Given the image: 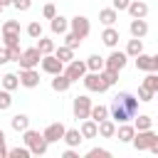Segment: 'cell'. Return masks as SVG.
Returning <instances> with one entry per match:
<instances>
[{"instance_id": "6da1fadb", "label": "cell", "mask_w": 158, "mask_h": 158, "mask_svg": "<svg viewBox=\"0 0 158 158\" xmlns=\"http://www.w3.org/2000/svg\"><path fill=\"white\" fill-rule=\"evenodd\" d=\"M138 114V96H133L131 91H118L109 106V118H114L116 123H126Z\"/></svg>"}, {"instance_id": "7a4b0ae2", "label": "cell", "mask_w": 158, "mask_h": 158, "mask_svg": "<svg viewBox=\"0 0 158 158\" xmlns=\"http://www.w3.org/2000/svg\"><path fill=\"white\" fill-rule=\"evenodd\" d=\"M22 141H25V146L30 148L32 156H44L47 148H49L47 138H44L40 131H35V128H25V131H22Z\"/></svg>"}, {"instance_id": "3957f363", "label": "cell", "mask_w": 158, "mask_h": 158, "mask_svg": "<svg viewBox=\"0 0 158 158\" xmlns=\"http://www.w3.org/2000/svg\"><path fill=\"white\" fill-rule=\"evenodd\" d=\"M81 81H84L86 91H99V94H104V91L109 89V84L104 81L101 72H86V74L81 77Z\"/></svg>"}, {"instance_id": "277c9868", "label": "cell", "mask_w": 158, "mask_h": 158, "mask_svg": "<svg viewBox=\"0 0 158 158\" xmlns=\"http://www.w3.org/2000/svg\"><path fill=\"white\" fill-rule=\"evenodd\" d=\"M72 111H74V118H77V121H84V118H89V114H91V99H89L86 94H79V96H74Z\"/></svg>"}, {"instance_id": "5b68a950", "label": "cell", "mask_w": 158, "mask_h": 158, "mask_svg": "<svg viewBox=\"0 0 158 158\" xmlns=\"http://www.w3.org/2000/svg\"><path fill=\"white\" fill-rule=\"evenodd\" d=\"M40 59H42V52L37 47H30V49H22L17 64H20V69H35L40 64Z\"/></svg>"}, {"instance_id": "8992f818", "label": "cell", "mask_w": 158, "mask_h": 158, "mask_svg": "<svg viewBox=\"0 0 158 158\" xmlns=\"http://www.w3.org/2000/svg\"><path fill=\"white\" fill-rule=\"evenodd\" d=\"M126 62H128V54H126V52L114 49V52L104 59V67H106V69H111V72H121V69L126 67Z\"/></svg>"}, {"instance_id": "52a82bcc", "label": "cell", "mask_w": 158, "mask_h": 158, "mask_svg": "<svg viewBox=\"0 0 158 158\" xmlns=\"http://www.w3.org/2000/svg\"><path fill=\"white\" fill-rule=\"evenodd\" d=\"M40 67H42V72H47V74H59V72H64V62L62 59H57L54 54H42V59H40Z\"/></svg>"}, {"instance_id": "ba28073f", "label": "cell", "mask_w": 158, "mask_h": 158, "mask_svg": "<svg viewBox=\"0 0 158 158\" xmlns=\"http://www.w3.org/2000/svg\"><path fill=\"white\" fill-rule=\"evenodd\" d=\"M69 30L77 32V35L84 40V37H89V32H91V22H89V17H84V15H77V17L69 20Z\"/></svg>"}, {"instance_id": "9c48e42d", "label": "cell", "mask_w": 158, "mask_h": 158, "mask_svg": "<svg viewBox=\"0 0 158 158\" xmlns=\"http://www.w3.org/2000/svg\"><path fill=\"white\" fill-rule=\"evenodd\" d=\"M86 72H89V69H86V62L72 59V62H67V64H64V74H67L72 81H79V79H81Z\"/></svg>"}, {"instance_id": "30bf717a", "label": "cell", "mask_w": 158, "mask_h": 158, "mask_svg": "<svg viewBox=\"0 0 158 158\" xmlns=\"http://www.w3.org/2000/svg\"><path fill=\"white\" fill-rule=\"evenodd\" d=\"M156 136H158V133H153L151 128H146V131H136L131 143H133L136 151H148V146H151V141H153Z\"/></svg>"}, {"instance_id": "8fae6325", "label": "cell", "mask_w": 158, "mask_h": 158, "mask_svg": "<svg viewBox=\"0 0 158 158\" xmlns=\"http://www.w3.org/2000/svg\"><path fill=\"white\" fill-rule=\"evenodd\" d=\"M64 131H67V126L59 123V121H54V123H49V126L42 131V136L47 138V143H57V141L64 138Z\"/></svg>"}, {"instance_id": "7c38bea8", "label": "cell", "mask_w": 158, "mask_h": 158, "mask_svg": "<svg viewBox=\"0 0 158 158\" xmlns=\"http://www.w3.org/2000/svg\"><path fill=\"white\" fill-rule=\"evenodd\" d=\"M20 86H25V89H35L37 84H40V72H35V69H20Z\"/></svg>"}, {"instance_id": "4fadbf2b", "label": "cell", "mask_w": 158, "mask_h": 158, "mask_svg": "<svg viewBox=\"0 0 158 158\" xmlns=\"http://www.w3.org/2000/svg\"><path fill=\"white\" fill-rule=\"evenodd\" d=\"M128 32H131V37L143 40V37L148 35V22H146V17H133L131 25H128Z\"/></svg>"}, {"instance_id": "5bb4252c", "label": "cell", "mask_w": 158, "mask_h": 158, "mask_svg": "<svg viewBox=\"0 0 158 158\" xmlns=\"http://www.w3.org/2000/svg\"><path fill=\"white\" fill-rule=\"evenodd\" d=\"M133 133H136V126H131L126 121V123H116V136L114 138H118L121 143H131L133 141Z\"/></svg>"}, {"instance_id": "9a60e30c", "label": "cell", "mask_w": 158, "mask_h": 158, "mask_svg": "<svg viewBox=\"0 0 158 158\" xmlns=\"http://www.w3.org/2000/svg\"><path fill=\"white\" fill-rule=\"evenodd\" d=\"M118 40H121V35H118V30H116L114 25H111V27H106V30L101 32V42H104L106 47H111V49H116Z\"/></svg>"}, {"instance_id": "2e32d148", "label": "cell", "mask_w": 158, "mask_h": 158, "mask_svg": "<svg viewBox=\"0 0 158 158\" xmlns=\"http://www.w3.org/2000/svg\"><path fill=\"white\" fill-rule=\"evenodd\" d=\"M79 131H81L84 138H96V136H99V123H96L94 118H84L81 126H79Z\"/></svg>"}, {"instance_id": "e0dca14e", "label": "cell", "mask_w": 158, "mask_h": 158, "mask_svg": "<svg viewBox=\"0 0 158 158\" xmlns=\"http://www.w3.org/2000/svg\"><path fill=\"white\" fill-rule=\"evenodd\" d=\"M126 10H128L131 17H146V15H148V5H146L143 0H131Z\"/></svg>"}, {"instance_id": "ac0fdd59", "label": "cell", "mask_w": 158, "mask_h": 158, "mask_svg": "<svg viewBox=\"0 0 158 158\" xmlns=\"http://www.w3.org/2000/svg\"><path fill=\"white\" fill-rule=\"evenodd\" d=\"M72 84H74V81H72V79H69V77H67L64 72L54 74V79H52V89H54V91H59V94H62V91H67V89H69Z\"/></svg>"}, {"instance_id": "d6986e66", "label": "cell", "mask_w": 158, "mask_h": 158, "mask_svg": "<svg viewBox=\"0 0 158 158\" xmlns=\"http://www.w3.org/2000/svg\"><path fill=\"white\" fill-rule=\"evenodd\" d=\"M99 136H101V138H114V136H116V121H114V118L99 121Z\"/></svg>"}, {"instance_id": "ffe728a7", "label": "cell", "mask_w": 158, "mask_h": 158, "mask_svg": "<svg viewBox=\"0 0 158 158\" xmlns=\"http://www.w3.org/2000/svg\"><path fill=\"white\" fill-rule=\"evenodd\" d=\"M62 141H64V143H67L69 148H77V146H79V143L84 141V136H81V131H79V128H67V131H64V138H62Z\"/></svg>"}, {"instance_id": "44dd1931", "label": "cell", "mask_w": 158, "mask_h": 158, "mask_svg": "<svg viewBox=\"0 0 158 158\" xmlns=\"http://www.w3.org/2000/svg\"><path fill=\"white\" fill-rule=\"evenodd\" d=\"M10 126H12V131L22 133L25 128H30V116H27V114H15V116L10 118Z\"/></svg>"}, {"instance_id": "7402d4cb", "label": "cell", "mask_w": 158, "mask_h": 158, "mask_svg": "<svg viewBox=\"0 0 158 158\" xmlns=\"http://www.w3.org/2000/svg\"><path fill=\"white\" fill-rule=\"evenodd\" d=\"M49 27H52V32H54V35H64V32L69 30V20H67V17H62V15H54V17H52V22H49Z\"/></svg>"}, {"instance_id": "603a6c76", "label": "cell", "mask_w": 158, "mask_h": 158, "mask_svg": "<svg viewBox=\"0 0 158 158\" xmlns=\"http://www.w3.org/2000/svg\"><path fill=\"white\" fill-rule=\"evenodd\" d=\"M99 20H101L106 27H111V25H116V20H118V12H116L114 7H104V10L99 12Z\"/></svg>"}, {"instance_id": "cb8c5ba5", "label": "cell", "mask_w": 158, "mask_h": 158, "mask_svg": "<svg viewBox=\"0 0 158 158\" xmlns=\"http://www.w3.org/2000/svg\"><path fill=\"white\" fill-rule=\"evenodd\" d=\"M133 59H136V67H138L141 72H146V74L153 72V57H151V54H143V52H141V54L133 57Z\"/></svg>"}, {"instance_id": "d4e9b609", "label": "cell", "mask_w": 158, "mask_h": 158, "mask_svg": "<svg viewBox=\"0 0 158 158\" xmlns=\"http://www.w3.org/2000/svg\"><path fill=\"white\" fill-rule=\"evenodd\" d=\"M52 54H54L57 59H62L64 64L74 59V49H72V47H67V44H62V47H54V52H52Z\"/></svg>"}, {"instance_id": "484cf974", "label": "cell", "mask_w": 158, "mask_h": 158, "mask_svg": "<svg viewBox=\"0 0 158 158\" xmlns=\"http://www.w3.org/2000/svg\"><path fill=\"white\" fill-rule=\"evenodd\" d=\"M89 118H94L96 123L99 121H104V118H109V106H104V104H91V114H89Z\"/></svg>"}, {"instance_id": "4316f807", "label": "cell", "mask_w": 158, "mask_h": 158, "mask_svg": "<svg viewBox=\"0 0 158 158\" xmlns=\"http://www.w3.org/2000/svg\"><path fill=\"white\" fill-rule=\"evenodd\" d=\"M141 52H143V40H138V37L128 40V44H126V54H128V57H138Z\"/></svg>"}, {"instance_id": "83f0119b", "label": "cell", "mask_w": 158, "mask_h": 158, "mask_svg": "<svg viewBox=\"0 0 158 158\" xmlns=\"http://www.w3.org/2000/svg\"><path fill=\"white\" fill-rule=\"evenodd\" d=\"M20 86V77L17 74H12V72H7L5 77H2V89H7V91H15Z\"/></svg>"}, {"instance_id": "f1b7e54d", "label": "cell", "mask_w": 158, "mask_h": 158, "mask_svg": "<svg viewBox=\"0 0 158 158\" xmlns=\"http://www.w3.org/2000/svg\"><path fill=\"white\" fill-rule=\"evenodd\" d=\"M86 69H89V72H101V69H104V57H101V54H91V57L86 59Z\"/></svg>"}, {"instance_id": "f546056e", "label": "cell", "mask_w": 158, "mask_h": 158, "mask_svg": "<svg viewBox=\"0 0 158 158\" xmlns=\"http://www.w3.org/2000/svg\"><path fill=\"white\" fill-rule=\"evenodd\" d=\"M42 54H52L54 52V42L52 40H47V37H37V44H35Z\"/></svg>"}, {"instance_id": "4dcf8cb0", "label": "cell", "mask_w": 158, "mask_h": 158, "mask_svg": "<svg viewBox=\"0 0 158 158\" xmlns=\"http://www.w3.org/2000/svg\"><path fill=\"white\" fill-rule=\"evenodd\" d=\"M64 44H67V47H72V49H77V47L81 44V37H79L77 32L67 30V32H64Z\"/></svg>"}, {"instance_id": "1f68e13d", "label": "cell", "mask_w": 158, "mask_h": 158, "mask_svg": "<svg viewBox=\"0 0 158 158\" xmlns=\"http://www.w3.org/2000/svg\"><path fill=\"white\" fill-rule=\"evenodd\" d=\"M133 118H136V123H133V126H136V131H146V128H151V126H153V118H151V116H146V114L133 116Z\"/></svg>"}, {"instance_id": "d6a6232c", "label": "cell", "mask_w": 158, "mask_h": 158, "mask_svg": "<svg viewBox=\"0 0 158 158\" xmlns=\"http://www.w3.org/2000/svg\"><path fill=\"white\" fill-rule=\"evenodd\" d=\"M12 106V94L7 89H0V111H7Z\"/></svg>"}, {"instance_id": "836d02e7", "label": "cell", "mask_w": 158, "mask_h": 158, "mask_svg": "<svg viewBox=\"0 0 158 158\" xmlns=\"http://www.w3.org/2000/svg\"><path fill=\"white\" fill-rule=\"evenodd\" d=\"M143 86H148L153 94H158V74L156 72H148V77L143 79Z\"/></svg>"}, {"instance_id": "e575fe53", "label": "cell", "mask_w": 158, "mask_h": 158, "mask_svg": "<svg viewBox=\"0 0 158 158\" xmlns=\"http://www.w3.org/2000/svg\"><path fill=\"white\" fill-rule=\"evenodd\" d=\"M0 32H2V35H5V32L20 35V22H17V20H5V22H2V30H0Z\"/></svg>"}, {"instance_id": "d590c367", "label": "cell", "mask_w": 158, "mask_h": 158, "mask_svg": "<svg viewBox=\"0 0 158 158\" xmlns=\"http://www.w3.org/2000/svg\"><path fill=\"white\" fill-rule=\"evenodd\" d=\"M7 156H10V158H30L32 153H30V148H27V146H22V148L17 146V148H10V151H7Z\"/></svg>"}, {"instance_id": "8d00e7d4", "label": "cell", "mask_w": 158, "mask_h": 158, "mask_svg": "<svg viewBox=\"0 0 158 158\" xmlns=\"http://www.w3.org/2000/svg\"><path fill=\"white\" fill-rule=\"evenodd\" d=\"M27 35H30L32 40H37V37H42V25H40L37 20H32V22L27 25Z\"/></svg>"}, {"instance_id": "74e56055", "label": "cell", "mask_w": 158, "mask_h": 158, "mask_svg": "<svg viewBox=\"0 0 158 158\" xmlns=\"http://www.w3.org/2000/svg\"><path fill=\"white\" fill-rule=\"evenodd\" d=\"M0 37H2V44L5 47H15V44H20V35H12V32H0Z\"/></svg>"}, {"instance_id": "f35d334b", "label": "cell", "mask_w": 158, "mask_h": 158, "mask_svg": "<svg viewBox=\"0 0 158 158\" xmlns=\"http://www.w3.org/2000/svg\"><path fill=\"white\" fill-rule=\"evenodd\" d=\"M101 77H104V81H106L109 86H114V84L118 81V72H111V69H106V67L101 69Z\"/></svg>"}, {"instance_id": "ab89813d", "label": "cell", "mask_w": 158, "mask_h": 158, "mask_svg": "<svg viewBox=\"0 0 158 158\" xmlns=\"http://www.w3.org/2000/svg\"><path fill=\"white\" fill-rule=\"evenodd\" d=\"M153 96H156V94H153L148 86H143V84L138 86V101H153Z\"/></svg>"}, {"instance_id": "60d3db41", "label": "cell", "mask_w": 158, "mask_h": 158, "mask_svg": "<svg viewBox=\"0 0 158 158\" xmlns=\"http://www.w3.org/2000/svg\"><path fill=\"white\" fill-rule=\"evenodd\" d=\"M109 156H111V151H106V148H91L86 153V158H109Z\"/></svg>"}, {"instance_id": "b9f144b4", "label": "cell", "mask_w": 158, "mask_h": 158, "mask_svg": "<svg viewBox=\"0 0 158 158\" xmlns=\"http://www.w3.org/2000/svg\"><path fill=\"white\" fill-rule=\"evenodd\" d=\"M12 5H15L20 12H27V10L32 7V0H12Z\"/></svg>"}, {"instance_id": "7bdbcfd3", "label": "cell", "mask_w": 158, "mask_h": 158, "mask_svg": "<svg viewBox=\"0 0 158 158\" xmlns=\"http://www.w3.org/2000/svg\"><path fill=\"white\" fill-rule=\"evenodd\" d=\"M42 15H44V17H47V20H52V17H54V15H57V7H54V5H52V2H47V5H44V7H42Z\"/></svg>"}, {"instance_id": "ee69618b", "label": "cell", "mask_w": 158, "mask_h": 158, "mask_svg": "<svg viewBox=\"0 0 158 158\" xmlns=\"http://www.w3.org/2000/svg\"><path fill=\"white\" fill-rule=\"evenodd\" d=\"M7 52H10V62H17V59H20V54H22L20 44H15V47H7Z\"/></svg>"}, {"instance_id": "f6af8a7d", "label": "cell", "mask_w": 158, "mask_h": 158, "mask_svg": "<svg viewBox=\"0 0 158 158\" xmlns=\"http://www.w3.org/2000/svg\"><path fill=\"white\" fill-rule=\"evenodd\" d=\"M128 2H131V0H111V7H114L116 12H121V10L128 7Z\"/></svg>"}, {"instance_id": "bcb514c9", "label": "cell", "mask_w": 158, "mask_h": 158, "mask_svg": "<svg viewBox=\"0 0 158 158\" xmlns=\"http://www.w3.org/2000/svg\"><path fill=\"white\" fill-rule=\"evenodd\" d=\"M7 62H10V52L5 44H0V64H7Z\"/></svg>"}, {"instance_id": "7dc6e473", "label": "cell", "mask_w": 158, "mask_h": 158, "mask_svg": "<svg viewBox=\"0 0 158 158\" xmlns=\"http://www.w3.org/2000/svg\"><path fill=\"white\" fill-rule=\"evenodd\" d=\"M7 156V146H5V131L0 128V158Z\"/></svg>"}, {"instance_id": "c3c4849f", "label": "cell", "mask_w": 158, "mask_h": 158, "mask_svg": "<svg viewBox=\"0 0 158 158\" xmlns=\"http://www.w3.org/2000/svg\"><path fill=\"white\" fill-rule=\"evenodd\" d=\"M62 158H79V153H77L74 148H67V151L62 153Z\"/></svg>"}, {"instance_id": "681fc988", "label": "cell", "mask_w": 158, "mask_h": 158, "mask_svg": "<svg viewBox=\"0 0 158 158\" xmlns=\"http://www.w3.org/2000/svg\"><path fill=\"white\" fill-rule=\"evenodd\" d=\"M148 151H151V153H156V156H158V136H156V138H153V141H151V146H148Z\"/></svg>"}, {"instance_id": "f907efd6", "label": "cell", "mask_w": 158, "mask_h": 158, "mask_svg": "<svg viewBox=\"0 0 158 158\" xmlns=\"http://www.w3.org/2000/svg\"><path fill=\"white\" fill-rule=\"evenodd\" d=\"M153 72H158V54H153Z\"/></svg>"}, {"instance_id": "816d5d0a", "label": "cell", "mask_w": 158, "mask_h": 158, "mask_svg": "<svg viewBox=\"0 0 158 158\" xmlns=\"http://www.w3.org/2000/svg\"><path fill=\"white\" fill-rule=\"evenodd\" d=\"M0 5H2V7H7V5H12V0H0Z\"/></svg>"}, {"instance_id": "f5cc1de1", "label": "cell", "mask_w": 158, "mask_h": 158, "mask_svg": "<svg viewBox=\"0 0 158 158\" xmlns=\"http://www.w3.org/2000/svg\"><path fill=\"white\" fill-rule=\"evenodd\" d=\"M2 10H5V7H2V5H0V12H2Z\"/></svg>"}, {"instance_id": "db71d44e", "label": "cell", "mask_w": 158, "mask_h": 158, "mask_svg": "<svg viewBox=\"0 0 158 158\" xmlns=\"http://www.w3.org/2000/svg\"><path fill=\"white\" fill-rule=\"evenodd\" d=\"M0 42H2V37H0Z\"/></svg>"}]
</instances>
